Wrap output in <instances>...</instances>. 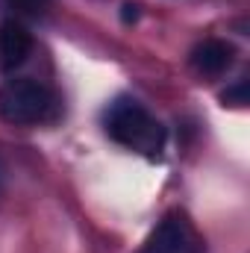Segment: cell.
I'll list each match as a JSON object with an SVG mask.
<instances>
[{"label":"cell","instance_id":"5","mask_svg":"<svg viewBox=\"0 0 250 253\" xmlns=\"http://www.w3.org/2000/svg\"><path fill=\"white\" fill-rule=\"evenodd\" d=\"M191 65H194L197 74L218 77L233 65V47L221 39H206L191 50Z\"/></svg>","mask_w":250,"mask_h":253},{"label":"cell","instance_id":"2","mask_svg":"<svg viewBox=\"0 0 250 253\" xmlns=\"http://www.w3.org/2000/svg\"><path fill=\"white\" fill-rule=\"evenodd\" d=\"M0 118L15 126L50 124L59 118V97L39 80H12L0 91Z\"/></svg>","mask_w":250,"mask_h":253},{"label":"cell","instance_id":"4","mask_svg":"<svg viewBox=\"0 0 250 253\" xmlns=\"http://www.w3.org/2000/svg\"><path fill=\"white\" fill-rule=\"evenodd\" d=\"M33 53V36L21 21L3 18L0 21V71L12 74L15 68L27 62V56Z\"/></svg>","mask_w":250,"mask_h":253},{"label":"cell","instance_id":"7","mask_svg":"<svg viewBox=\"0 0 250 253\" xmlns=\"http://www.w3.org/2000/svg\"><path fill=\"white\" fill-rule=\"evenodd\" d=\"M221 103L224 106H236V109L248 106V80H239L236 85H230L227 91H221Z\"/></svg>","mask_w":250,"mask_h":253},{"label":"cell","instance_id":"6","mask_svg":"<svg viewBox=\"0 0 250 253\" xmlns=\"http://www.w3.org/2000/svg\"><path fill=\"white\" fill-rule=\"evenodd\" d=\"M6 6H9L15 15L39 18V15H44V9L50 6V0H6Z\"/></svg>","mask_w":250,"mask_h":253},{"label":"cell","instance_id":"8","mask_svg":"<svg viewBox=\"0 0 250 253\" xmlns=\"http://www.w3.org/2000/svg\"><path fill=\"white\" fill-rule=\"evenodd\" d=\"M121 21H124V24H135V21H138V6H135V3H124V6H121Z\"/></svg>","mask_w":250,"mask_h":253},{"label":"cell","instance_id":"3","mask_svg":"<svg viewBox=\"0 0 250 253\" xmlns=\"http://www.w3.org/2000/svg\"><path fill=\"white\" fill-rule=\"evenodd\" d=\"M141 253H203V239L197 236L186 212L174 209L147 236Z\"/></svg>","mask_w":250,"mask_h":253},{"label":"cell","instance_id":"1","mask_svg":"<svg viewBox=\"0 0 250 253\" xmlns=\"http://www.w3.org/2000/svg\"><path fill=\"white\" fill-rule=\"evenodd\" d=\"M106 132L147 159H159L165 150V126L132 97H118L106 109Z\"/></svg>","mask_w":250,"mask_h":253}]
</instances>
